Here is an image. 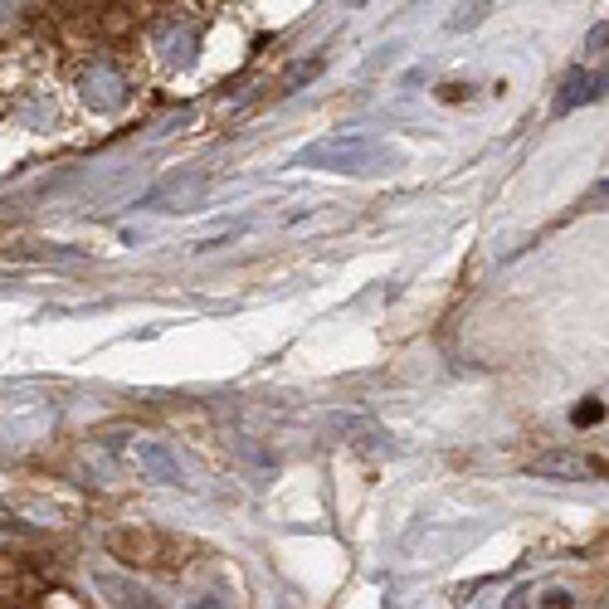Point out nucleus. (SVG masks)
Here are the masks:
<instances>
[{
  "instance_id": "nucleus-1",
  "label": "nucleus",
  "mask_w": 609,
  "mask_h": 609,
  "mask_svg": "<svg viewBox=\"0 0 609 609\" xmlns=\"http://www.w3.org/2000/svg\"><path fill=\"white\" fill-rule=\"evenodd\" d=\"M108 551L127 566H142V571H176L181 566V546L161 532H137V527H122L108 532Z\"/></svg>"
},
{
  "instance_id": "nucleus-2",
  "label": "nucleus",
  "mask_w": 609,
  "mask_h": 609,
  "mask_svg": "<svg viewBox=\"0 0 609 609\" xmlns=\"http://www.w3.org/2000/svg\"><path fill=\"white\" fill-rule=\"evenodd\" d=\"M605 83L609 78L600 74V69H571L551 108H556V113H575V108H585V103H600V98H605Z\"/></svg>"
},
{
  "instance_id": "nucleus-3",
  "label": "nucleus",
  "mask_w": 609,
  "mask_h": 609,
  "mask_svg": "<svg viewBox=\"0 0 609 609\" xmlns=\"http://www.w3.org/2000/svg\"><path fill=\"white\" fill-rule=\"evenodd\" d=\"M536 478H566V483H580V478H600L605 473V463L600 458H585V454H561V449H551V454H541L532 463Z\"/></svg>"
},
{
  "instance_id": "nucleus-4",
  "label": "nucleus",
  "mask_w": 609,
  "mask_h": 609,
  "mask_svg": "<svg viewBox=\"0 0 609 609\" xmlns=\"http://www.w3.org/2000/svg\"><path fill=\"white\" fill-rule=\"evenodd\" d=\"M517 600H522V605H536V609H575V595L561 590V585H551V590H522Z\"/></svg>"
},
{
  "instance_id": "nucleus-5",
  "label": "nucleus",
  "mask_w": 609,
  "mask_h": 609,
  "mask_svg": "<svg viewBox=\"0 0 609 609\" xmlns=\"http://www.w3.org/2000/svg\"><path fill=\"white\" fill-rule=\"evenodd\" d=\"M580 205H585V210H609V181H600V186H590Z\"/></svg>"
},
{
  "instance_id": "nucleus-6",
  "label": "nucleus",
  "mask_w": 609,
  "mask_h": 609,
  "mask_svg": "<svg viewBox=\"0 0 609 609\" xmlns=\"http://www.w3.org/2000/svg\"><path fill=\"white\" fill-rule=\"evenodd\" d=\"M575 424H600L605 419V405H575Z\"/></svg>"
}]
</instances>
